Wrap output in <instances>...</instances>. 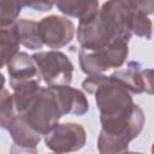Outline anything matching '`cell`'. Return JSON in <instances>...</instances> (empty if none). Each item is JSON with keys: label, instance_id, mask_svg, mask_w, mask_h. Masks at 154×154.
Returning <instances> with one entry per match:
<instances>
[{"label": "cell", "instance_id": "1", "mask_svg": "<svg viewBox=\"0 0 154 154\" xmlns=\"http://www.w3.org/2000/svg\"><path fill=\"white\" fill-rule=\"evenodd\" d=\"M131 36V12L119 0H107L94 16L79 20L77 26V41L85 49H99L117 40L129 42Z\"/></svg>", "mask_w": 154, "mask_h": 154}, {"label": "cell", "instance_id": "2", "mask_svg": "<svg viewBox=\"0 0 154 154\" xmlns=\"http://www.w3.org/2000/svg\"><path fill=\"white\" fill-rule=\"evenodd\" d=\"M101 131L97 137V149L101 154L124 153L129 150V143L143 130L146 118L142 108L135 103L125 114L100 118Z\"/></svg>", "mask_w": 154, "mask_h": 154}, {"label": "cell", "instance_id": "3", "mask_svg": "<svg viewBox=\"0 0 154 154\" xmlns=\"http://www.w3.org/2000/svg\"><path fill=\"white\" fill-rule=\"evenodd\" d=\"M83 89L93 94L100 111V118H111L129 113L135 103L130 91L111 76L103 73L89 75L82 82Z\"/></svg>", "mask_w": 154, "mask_h": 154}, {"label": "cell", "instance_id": "4", "mask_svg": "<svg viewBox=\"0 0 154 154\" xmlns=\"http://www.w3.org/2000/svg\"><path fill=\"white\" fill-rule=\"evenodd\" d=\"M128 54V41L117 40L99 49H85L81 47L78 51V61L82 71L89 76L103 73L111 67L123 66Z\"/></svg>", "mask_w": 154, "mask_h": 154}, {"label": "cell", "instance_id": "5", "mask_svg": "<svg viewBox=\"0 0 154 154\" xmlns=\"http://www.w3.org/2000/svg\"><path fill=\"white\" fill-rule=\"evenodd\" d=\"M25 122L40 135L48 134L64 116L52 87H41L29 108L20 113Z\"/></svg>", "mask_w": 154, "mask_h": 154}, {"label": "cell", "instance_id": "6", "mask_svg": "<svg viewBox=\"0 0 154 154\" xmlns=\"http://www.w3.org/2000/svg\"><path fill=\"white\" fill-rule=\"evenodd\" d=\"M42 81L48 85H66L72 81L73 64L66 54L57 49L32 54Z\"/></svg>", "mask_w": 154, "mask_h": 154}, {"label": "cell", "instance_id": "7", "mask_svg": "<svg viewBox=\"0 0 154 154\" xmlns=\"http://www.w3.org/2000/svg\"><path fill=\"white\" fill-rule=\"evenodd\" d=\"M85 142V130L77 123H58L48 134L45 135V143L47 148L55 153L77 152L84 147Z\"/></svg>", "mask_w": 154, "mask_h": 154}, {"label": "cell", "instance_id": "8", "mask_svg": "<svg viewBox=\"0 0 154 154\" xmlns=\"http://www.w3.org/2000/svg\"><path fill=\"white\" fill-rule=\"evenodd\" d=\"M38 32L43 45L52 49H59L73 40L75 24L66 17L51 14L38 22Z\"/></svg>", "mask_w": 154, "mask_h": 154}, {"label": "cell", "instance_id": "9", "mask_svg": "<svg viewBox=\"0 0 154 154\" xmlns=\"http://www.w3.org/2000/svg\"><path fill=\"white\" fill-rule=\"evenodd\" d=\"M13 140V147L18 148V152L36 153V147L41 141V135L35 131L24 119L23 114L17 113L6 129Z\"/></svg>", "mask_w": 154, "mask_h": 154}, {"label": "cell", "instance_id": "10", "mask_svg": "<svg viewBox=\"0 0 154 154\" xmlns=\"http://www.w3.org/2000/svg\"><path fill=\"white\" fill-rule=\"evenodd\" d=\"M58 102L60 105L63 114L84 116L89 111V102L84 93L79 89L66 85H51Z\"/></svg>", "mask_w": 154, "mask_h": 154}, {"label": "cell", "instance_id": "11", "mask_svg": "<svg viewBox=\"0 0 154 154\" xmlns=\"http://www.w3.org/2000/svg\"><path fill=\"white\" fill-rule=\"evenodd\" d=\"M10 76V85L31 79H42L37 64L32 55L25 52H18L6 65Z\"/></svg>", "mask_w": 154, "mask_h": 154}, {"label": "cell", "instance_id": "12", "mask_svg": "<svg viewBox=\"0 0 154 154\" xmlns=\"http://www.w3.org/2000/svg\"><path fill=\"white\" fill-rule=\"evenodd\" d=\"M142 65L138 61H129L123 69H117L109 76L122 84L125 89L134 94H141L144 91V81L142 75Z\"/></svg>", "mask_w": 154, "mask_h": 154}, {"label": "cell", "instance_id": "13", "mask_svg": "<svg viewBox=\"0 0 154 154\" xmlns=\"http://www.w3.org/2000/svg\"><path fill=\"white\" fill-rule=\"evenodd\" d=\"M54 5L65 16L79 20L87 19L99 11V0H54Z\"/></svg>", "mask_w": 154, "mask_h": 154}, {"label": "cell", "instance_id": "14", "mask_svg": "<svg viewBox=\"0 0 154 154\" xmlns=\"http://www.w3.org/2000/svg\"><path fill=\"white\" fill-rule=\"evenodd\" d=\"M13 90V101L17 113H24L37 96L41 85L40 79H31L11 84Z\"/></svg>", "mask_w": 154, "mask_h": 154}, {"label": "cell", "instance_id": "15", "mask_svg": "<svg viewBox=\"0 0 154 154\" xmlns=\"http://www.w3.org/2000/svg\"><path fill=\"white\" fill-rule=\"evenodd\" d=\"M0 48H1V67L6 66L7 63L19 52L20 36L17 24L0 26Z\"/></svg>", "mask_w": 154, "mask_h": 154}, {"label": "cell", "instance_id": "16", "mask_svg": "<svg viewBox=\"0 0 154 154\" xmlns=\"http://www.w3.org/2000/svg\"><path fill=\"white\" fill-rule=\"evenodd\" d=\"M17 28L20 36V43L31 51L42 48L43 42L38 32V23L31 19H19L17 20Z\"/></svg>", "mask_w": 154, "mask_h": 154}, {"label": "cell", "instance_id": "17", "mask_svg": "<svg viewBox=\"0 0 154 154\" xmlns=\"http://www.w3.org/2000/svg\"><path fill=\"white\" fill-rule=\"evenodd\" d=\"M0 26H7L17 23V19L24 7V0H0Z\"/></svg>", "mask_w": 154, "mask_h": 154}, {"label": "cell", "instance_id": "18", "mask_svg": "<svg viewBox=\"0 0 154 154\" xmlns=\"http://www.w3.org/2000/svg\"><path fill=\"white\" fill-rule=\"evenodd\" d=\"M131 31H132V35L143 37L146 40H150L153 34L152 20L148 18L147 14L131 12Z\"/></svg>", "mask_w": 154, "mask_h": 154}, {"label": "cell", "instance_id": "19", "mask_svg": "<svg viewBox=\"0 0 154 154\" xmlns=\"http://www.w3.org/2000/svg\"><path fill=\"white\" fill-rule=\"evenodd\" d=\"M17 114L13 95H11L5 88H2L0 94V125L2 129H6L11 119Z\"/></svg>", "mask_w": 154, "mask_h": 154}, {"label": "cell", "instance_id": "20", "mask_svg": "<svg viewBox=\"0 0 154 154\" xmlns=\"http://www.w3.org/2000/svg\"><path fill=\"white\" fill-rule=\"evenodd\" d=\"M122 5L132 13H154V0H119Z\"/></svg>", "mask_w": 154, "mask_h": 154}, {"label": "cell", "instance_id": "21", "mask_svg": "<svg viewBox=\"0 0 154 154\" xmlns=\"http://www.w3.org/2000/svg\"><path fill=\"white\" fill-rule=\"evenodd\" d=\"M24 6L38 11V12H46L51 11L54 6V0H24Z\"/></svg>", "mask_w": 154, "mask_h": 154}, {"label": "cell", "instance_id": "22", "mask_svg": "<svg viewBox=\"0 0 154 154\" xmlns=\"http://www.w3.org/2000/svg\"><path fill=\"white\" fill-rule=\"evenodd\" d=\"M143 81H144V91L154 95V67L144 69L142 71Z\"/></svg>", "mask_w": 154, "mask_h": 154}, {"label": "cell", "instance_id": "23", "mask_svg": "<svg viewBox=\"0 0 154 154\" xmlns=\"http://www.w3.org/2000/svg\"><path fill=\"white\" fill-rule=\"evenodd\" d=\"M152 152H154V143L152 144Z\"/></svg>", "mask_w": 154, "mask_h": 154}]
</instances>
